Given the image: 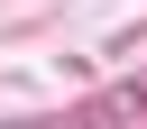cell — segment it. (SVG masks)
I'll use <instances>...</instances> for the list:
<instances>
[{"label":"cell","mask_w":147,"mask_h":129,"mask_svg":"<svg viewBox=\"0 0 147 129\" xmlns=\"http://www.w3.org/2000/svg\"><path fill=\"white\" fill-rule=\"evenodd\" d=\"M55 129H119V101H101V111H64Z\"/></svg>","instance_id":"obj_1"},{"label":"cell","mask_w":147,"mask_h":129,"mask_svg":"<svg viewBox=\"0 0 147 129\" xmlns=\"http://www.w3.org/2000/svg\"><path fill=\"white\" fill-rule=\"evenodd\" d=\"M0 129H55V120H0Z\"/></svg>","instance_id":"obj_2"}]
</instances>
